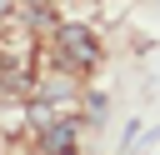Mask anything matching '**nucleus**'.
Returning <instances> with one entry per match:
<instances>
[{
  "label": "nucleus",
  "instance_id": "nucleus-4",
  "mask_svg": "<svg viewBox=\"0 0 160 155\" xmlns=\"http://www.w3.org/2000/svg\"><path fill=\"white\" fill-rule=\"evenodd\" d=\"M60 155H75V150H60Z\"/></svg>",
  "mask_w": 160,
  "mask_h": 155
},
{
  "label": "nucleus",
  "instance_id": "nucleus-2",
  "mask_svg": "<svg viewBox=\"0 0 160 155\" xmlns=\"http://www.w3.org/2000/svg\"><path fill=\"white\" fill-rule=\"evenodd\" d=\"M75 145V120H50L45 135H40V155H60Z\"/></svg>",
  "mask_w": 160,
  "mask_h": 155
},
{
  "label": "nucleus",
  "instance_id": "nucleus-1",
  "mask_svg": "<svg viewBox=\"0 0 160 155\" xmlns=\"http://www.w3.org/2000/svg\"><path fill=\"white\" fill-rule=\"evenodd\" d=\"M55 65L70 70V75H90L100 65V45L85 25H60L55 30Z\"/></svg>",
  "mask_w": 160,
  "mask_h": 155
},
{
  "label": "nucleus",
  "instance_id": "nucleus-3",
  "mask_svg": "<svg viewBox=\"0 0 160 155\" xmlns=\"http://www.w3.org/2000/svg\"><path fill=\"white\" fill-rule=\"evenodd\" d=\"M10 15H15V0H0V25H5Z\"/></svg>",
  "mask_w": 160,
  "mask_h": 155
}]
</instances>
